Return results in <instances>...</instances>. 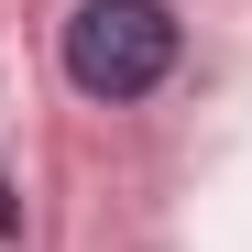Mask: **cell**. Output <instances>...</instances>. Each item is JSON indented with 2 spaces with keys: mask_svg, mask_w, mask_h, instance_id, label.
Returning <instances> with one entry per match:
<instances>
[{
  "mask_svg": "<svg viewBox=\"0 0 252 252\" xmlns=\"http://www.w3.org/2000/svg\"><path fill=\"white\" fill-rule=\"evenodd\" d=\"M164 66H176V11L164 0H77L66 77L88 99H143V88H164Z\"/></svg>",
  "mask_w": 252,
  "mask_h": 252,
  "instance_id": "6da1fadb",
  "label": "cell"
},
{
  "mask_svg": "<svg viewBox=\"0 0 252 252\" xmlns=\"http://www.w3.org/2000/svg\"><path fill=\"white\" fill-rule=\"evenodd\" d=\"M0 230H11V187H0Z\"/></svg>",
  "mask_w": 252,
  "mask_h": 252,
  "instance_id": "7a4b0ae2",
  "label": "cell"
}]
</instances>
